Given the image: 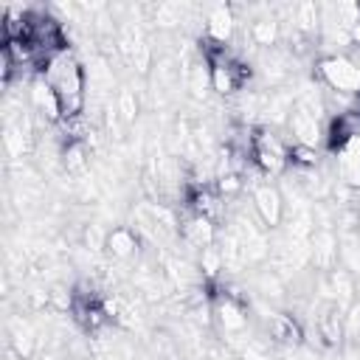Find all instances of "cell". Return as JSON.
Instances as JSON below:
<instances>
[{
	"instance_id": "obj_4",
	"label": "cell",
	"mask_w": 360,
	"mask_h": 360,
	"mask_svg": "<svg viewBox=\"0 0 360 360\" xmlns=\"http://www.w3.org/2000/svg\"><path fill=\"white\" fill-rule=\"evenodd\" d=\"M250 202H253V211L259 217V222L270 231V228H278L284 222V194L270 186V183H259L250 194Z\"/></svg>"
},
{
	"instance_id": "obj_18",
	"label": "cell",
	"mask_w": 360,
	"mask_h": 360,
	"mask_svg": "<svg viewBox=\"0 0 360 360\" xmlns=\"http://www.w3.org/2000/svg\"><path fill=\"white\" fill-rule=\"evenodd\" d=\"M115 110H118V115H121L124 124H135V118H138V96H135L132 87H121L118 90Z\"/></svg>"
},
{
	"instance_id": "obj_9",
	"label": "cell",
	"mask_w": 360,
	"mask_h": 360,
	"mask_svg": "<svg viewBox=\"0 0 360 360\" xmlns=\"http://www.w3.org/2000/svg\"><path fill=\"white\" fill-rule=\"evenodd\" d=\"M315 323H318V335L323 338V343L326 346H338L343 338H346V326H343V309L338 307V304H326L321 312H318V318H315Z\"/></svg>"
},
{
	"instance_id": "obj_7",
	"label": "cell",
	"mask_w": 360,
	"mask_h": 360,
	"mask_svg": "<svg viewBox=\"0 0 360 360\" xmlns=\"http://www.w3.org/2000/svg\"><path fill=\"white\" fill-rule=\"evenodd\" d=\"M180 239H183L188 248H197V250H202V248L214 245V239H217L214 219H208V217H202V214H194V211H191V214L180 222Z\"/></svg>"
},
{
	"instance_id": "obj_19",
	"label": "cell",
	"mask_w": 360,
	"mask_h": 360,
	"mask_svg": "<svg viewBox=\"0 0 360 360\" xmlns=\"http://www.w3.org/2000/svg\"><path fill=\"white\" fill-rule=\"evenodd\" d=\"M222 253H219V245H208L200 250V273L202 278H217L222 273Z\"/></svg>"
},
{
	"instance_id": "obj_20",
	"label": "cell",
	"mask_w": 360,
	"mask_h": 360,
	"mask_svg": "<svg viewBox=\"0 0 360 360\" xmlns=\"http://www.w3.org/2000/svg\"><path fill=\"white\" fill-rule=\"evenodd\" d=\"M287 160L298 169H318V149L304 146V143H292L287 152Z\"/></svg>"
},
{
	"instance_id": "obj_6",
	"label": "cell",
	"mask_w": 360,
	"mask_h": 360,
	"mask_svg": "<svg viewBox=\"0 0 360 360\" xmlns=\"http://www.w3.org/2000/svg\"><path fill=\"white\" fill-rule=\"evenodd\" d=\"M214 315H217V321H219V326L225 329L228 338H239V335L248 329L245 304L236 301V298H231V295H219V298H217Z\"/></svg>"
},
{
	"instance_id": "obj_8",
	"label": "cell",
	"mask_w": 360,
	"mask_h": 360,
	"mask_svg": "<svg viewBox=\"0 0 360 360\" xmlns=\"http://www.w3.org/2000/svg\"><path fill=\"white\" fill-rule=\"evenodd\" d=\"M233 28H236V20H233V11L228 6H211L208 8V17H205V39H211L217 45H225L233 37Z\"/></svg>"
},
{
	"instance_id": "obj_1",
	"label": "cell",
	"mask_w": 360,
	"mask_h": 360,
	"mask_svg": "<svg viewBox=\"0 0 360 360\" xmlns=\"http://www.w3.org/2000/svg\"><path fill=\"white\" fill-rule=\"evenodd\" d=\"M42 79L48 82V87L56 93L59 98V107H62V121H70V118H79L82 110H84V70L79 65V59L65 48L62 53L51 56L45 62V70H42Z\"/></svg>"
},
{
	"instance_id": "obj_5",
	"label": "cell",
	"mask_w": 360,
	"mask_h": 360,
	"mask_svg": "<svg viewBox=\"0 0 360 360\" xmlns=\"http://www.w3.org/2000/svg\"><path fill=\"white\" fill-rule=\"evenodd\" d=\"M295 143H304V146H312L318 149V143L323 141V129H321V115L315 110H309L307 104L295 101L292 112H290V121H287Z\"/></svg>"
},
{
	"instance_id": "obj_3",
	"label": "cell",
	"mask_w": 360,
	"mask_h": 360,
	"mask_svg": "<svg viewBox=\"0 0 360 360\" xmlns=\"http://www.w3.org/2000/svg\"><path fill=\"white\" fill-rule=\"evenodd\" d=\"M340 262V236L335 233L332 225L326 228H315L309 236V264L315 270L332 273Z\"/></svg>"
},
{
	"instance_id": "obj_16",
	"label": "cell",
	"mask_w": 360,
	"mask_h": 360,
	"mask_svg": "<svg viewBox=\"0 0 360 360\" xmlns=\"http://www.w3.org/2000/svg\"><path fill=\"white\" fill-rule=\"evenodd\" d=\"M34 343H37V338H34V326H31L28 321L17 318V321L11 323V346H14L17 357L28 360V357L34 354Z\"/></svg>"
},
{
	"instance_id": "obj_13",
	"label": "cell",
	"mask_w": 360,
	"mask_h": 360,
	"mask_svg": "<svg viewBox=\"0 0 360 360\" xmlns=\"http://www.w3.org/2000/svg\"><path fill=\"white\" fill-rule=\"evenodd\" d=\"M250 39L259 45V48H273L276 42H278V37H281V22L273 17V14H267V17H259V20H253L250 22Z\"/></svg>"
},
{
	"instance_id": "obj_17",
	"label": "cell",
	"mask_w": 360,
	"mask_h": 360,
	"mask_svg": "<svg viewBox=\"0 0 360 360\" xmlns=\"http://www.w3.org/2000/svg\"><path fill=\"white\" fill-rule=\"evenodd\" d=\"M256 290L264 295V298H273V301H278V298H284V292H287V284H284V276H278L276 270H262L259 273V278H256Z\"/></svg>"
},
{
	"instance_id": "obj_23",
	"label": "cell",
	"mask_w": 360,
	"mask_h": 360,
	"mask_svg": "<svg viewBox=\"0 0 360 360\" xmlns=\"http://www.w3.org/2000/svg\"><path fill=\"white\" fill-rule=\"evenodd\" d=\"M352 104H354V107H352V110H357V112H360V93H357V96H354V101H352Z\"/></svg>"
},
{
	"instance_id": "obj_21",
	"label": "cell",
	"mask_w": 360,
	"mask_h": 360,
	"mask_svg": "<svg viewBox=\"0 0 360 360\" xmlns=\"http://www.w3.org/2000/svg\"><path fill=\"white\" fill-rule=\"evenodd\" d=\"M242 188H245V183H242V174H239V172H228V174H219V177H217V194H219L222 200L239 194Z\"/></svg>"
},
{
	"instance_id": "obj_2",
	"label": "cell",
	"mask_w": 360,
	"mask_h": 360,
	"mask_svg": "<svg viewBox=\"0 0 360 360\" xmlns=\"http://www.w3.org/2000/svg\"><path fill=\"white\" fill-rule=\"evenodd\" d=\"M318 76L335 93H343V96H357L360 93V68L346 53L323 56L318 62Z\"/></svg>"
},
{
	"instance_id": "obj_12",
	"label": "cell",
	"mask_w": 360,
	"mask_h": 360,
	"mask_svg": "<svg viewBox=\"0 0 360 360\" xmlns=\"http://www.w3.org/2000/svg\"><path fill=\"white\" fill-rule=\"evenodd\" d=\"M267 332L273 340L278 343H298L301 340V326L292 315H284V312H270L267 315Z\"/></svg>"
},
{
	"instance_id": "obj_24",
	"label": "cell",
	"mask_w": 360,
	"mask_h": 360,
	"mask_svg": "<svg viewBox=\"0 0 360 360\" xmlns=\"http://www.w3.org/2000/svg\"><path fill=\"white\" fill-rule=\"evenodd\" d=\"M357 11H360V3H357Z\"/></svg>"
},
{
	"instance_id": "obj_22",
	"label": "cell",
	"mask_w": 360,
	"mask_h": 360,
	"mask_svg": "<svg viewBox=\"0 0 360 360\" xmlns=\"http://www.w3.org/2000/svg\"><path fill=\"white\" fill-rule=\"evenodd\" d=\"M343 326H346V338L352 343H360V304L357 301L343 312Z\"/></svg>"
},
{
	"instance_id": "obj_10",
	"label": "cell",
	"mask_w": 360,
	"mask_h": 360,
	"mask_svg": "<svg viewBox=\"0 0 360 360\" xmlns=\"http://www.w3.org/2000/svg\"><path fill=\"white\" fill-rule=\"evenodd\" d=\"M107 253L118 262H129L135 253H138V233L127 225H118L112 231H107Z\"/></svg>"
},
{
	"instance_id": "obj_11",
	"label": "cell",
	"mask_w": 360,
	"mask_h": 360,
	"mask_svg": "<svg viewBox=\"0 0 360 360\" xmlns=\"http://www.w3.org/2000/svg\"><path fill=\"white\" fill-rule=\"evenodd\" d=\"M338 169H340V177L352 188H360V138L338 149Z\"/></svg>"
},
{
	"instance_id": "obj_15",
	"label": "cell",
	"mask_w": 360,
	"mask_h": 360,
	"mask_svg": "<svg viewBox=\"0 0 360 360\" xmlns=\"http://www.w3.org/2000/svg\"><path fill=\"white\" fill-rule=\"evenodd\" d=\"M62 166H65V172H68V174H73V177L87 174V169H90V160H87V146H84L82 141L68 143V146L62 149Z\"/></svg>"
},
{
	"instance_id": "obj_14",
	"label": "cell",
	"mask_w": 360,
	"mask_h": 360,
	"mask_svg": "<svg viewBox=\"0 0 360 360\" xmlns=\"http://www.w3.org/2000/svg\"><path fill=\"white\" fill-rule=\"evenodd\" d=\"M87 84H90V90H93V96H107L110 90H112V84H115V79H112V68L101 59V56H96L93 59V65H90V70H87Z\"/></svg>"
}]
</instances>
